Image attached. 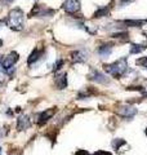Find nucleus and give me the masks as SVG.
<instances>
[{
  "label": "nucleus",
  "mask_w": 147,
  "mask_h": 155,
  "mask_svg": "<svg viewBox=\"0 0 147 155\" xmlns=\"http://www.w3.org/2000/svg\"><path fill=\"white\" fill-rule=\"evenodd\" d=\"M128 70V64H126V58H120V60L115 61L114 64L110 65H105V71L109 75H111L112 78H116L119 79Z\"/></svg>",
  "instance_id": "obj_1"
},
{
  "label": "nucleus",
  "mask_w": 147,
  "mask_h": 155,
  "mask_svg": "<svg viewBox=\"0 0 147 155\" xmlns=\"http://www.w3.org/2000/svg\"><path fill=\"white\" fill-rule=\"evenodd\" d=\"M8 26L13 28V30H22L23 27V12L21 11L19 8H16L13 9V11H11V13H9L8 16Z\"/></svg>",
  "instance_id": "obj_2"
},
{
  "label": "nucleus",
  "mask_w": 147,
  "mask_h": 155,
  "mask_svg": "<svg viewBox=\"0 0 147 155\" xmlns=\"http://www.w3.org/2000/svg\"><path fill=\"white\" fill-rule=\"evenodd\" d=\"M18 61V53L17 52H11L8 56H5L2 60V66H3V71L12 69L14 64Z\"/></svg>",
  "instance_id": "obj_3"
},
{
  "label": "nucleus",
  "mask_w": 147,
  "mask_h": 155,
  "mask_svg": "<svg viewBox=\"0 0 147 155\" xmlns=\"http://www.w3.org/2000/svg\"><path fill=\"white\" fill-rule=\"evenodd\" d=\"M54 13L53 9H49L44 5H40V4H36L34 9L31 11V16H38V17H44V16H52Z\"/></svg>",
  "instance_id": "obj_4"
},
{
  "label": "nucleus",
  "mask_w": 147,
  "mask_h": 155,
  "mask_svg": "<svg viewBox=\"0 0 147 155\" xmlns=\"http://www.w3.org/2000/svg\"><path fill=\"white\" fill-rule=\"evenodd\" d=\"M117 113H119L120 116L125 119H132L134 118V115L137 114V109L134 106H130V105H125V106H121V107L117 110Z\"/></svg>",
  "instance_id": "obj_5"
},
{
  "label": "nucleus",
  "mask_w": 147,
  "mask_h": 155,
  "mask_svg": "<svg viewBox=\"0 0 147 155\" xmlns=\"http://www.w3.org/2000/svg\"><path fill=\"white\" fill-rule=\"evenodd\" d=\"M62 8L65 9L67 13H76L80 11V2L79 0H66L63 3Z\"/></svg>",
  "instance_id": "obj_6"
},
{
  "label": "nucleus",
  "mask_w": 147,
  "mask_h": 155,
  "mask_svg": "<svg viewBox=\"0 0 147 155\" xmlns=\"http://www.w3.org/2000/svg\"><path fill=\"white\" fill-rule=\"evenodd\" d=\"M89 79L96 81V83H100V84H107L109 83L107 76L103 75L101 71H98V70H92V72L89 74Z\"/></svg>",
  "instance_id": "obj_7"
},
{
  "label": "nucleus",
  "mask_w": 147,
  "mask_h": 155,
  "mask_svg": "<svg viewBox=\"0 0 147 155\" xmlns=\"http://www.w3.org/2000/svg\"><path fill=\"white\" fill-rule=\"evenodd\" d=\"M54 113H56L54 109H48L45 111H43V113H40V115H39V119H38V124L43 125L44 123H47L48 120L51 119L53 115H54Z\"/></svg>",
  "instance_id": "obj_8"
},
{
  "label": "nucleus",
  "mask_w": 147,
  "mask_h": 155,
  "mask_svg": "<svg viewBox=\"0 0 147 155\" xmlns=\"http://www.w3.org/2000/svg\"><path fill=\"white\" fill-rule=\"evenodd\" d=\"M56 85L58 89H65L67 87V74L62 72V74L56 76Z\"/></svg>",
  "instance_id": "obj_9"
},
{
  "label": "nucleus",
  "mask_w": 147,
  "mask_h": 155,
  "mask_svg": "<svg viewBox=\"0 0 147 155\" xmlns=\"http://www.w3.org/2000/svg\"><path fill=\"white\" fill-rule=\"evenodd\" d=\"M30 119L27 118V116H21V118L18 119V122H17V129L18 130H23V129H27V128H30Z\"/></svg>",
  "instance_id": "obj_10"
},
{
  "label": "nucleus",
  "mask_w": 147,
  "mask_h": 155,
  "mask_svg": "<svg viewBox=\"0 0 147 155\" xmlns=\"http://www.w3.org/2000/svg\"><path fill=\"white\" fill-rule=\"evenodd\" d=\"M43 49H35L34 51L30 57H28V60H27V64L28 65H32V64H35V62H38L39 60H40V57L43 56Z\"/></svg>",
  "instance_id": "obj_11"
},
{
  "label": "nucleus",
  "mask_w": 147,
  "mask_h": 155,
  "mask_svg": "<svg viewBox=\"0 0 147 155\" xmlns=\"http://www.w3.org/2000/svg\"><path fill=\"white\" fill-rule=\"evenodd\" d=\"M71 60L74 62H84L87 60V53L84 51H76L72 52L71 54Z\"/></svg>",
  "instance_id": "obj_12"
},
{
  "label": "nucleus",
  "mask_w": 147,
  "mask_h": 155,
  "mask_svg": "<svg viewBox=\"0 0 147 155\" xmlns=\"http://www.w3.org/2000/svg\"><path fill=\"white\" fill-rule=\"evenodd\" d=\"M111 52H112V45L111 44H103V45H101L100 48H98V53H100V56L101 57H109L111 54Z\"/></svg>",
  "instance_id": "obj_13"
},
{
  "label": "nucleus",
  "mask_w": 147,
  "mask_h": 155,
  "mask_svg": "<svg viewBox=\"0 0 147 155\" xmlns=\"http://www.w3.org/2000/svg\"><path fill=\"white\" fill-rule=\"evenodd\" d=\"M146 45L145 44H132L130 45V53L132 54H137V53H141L146 49Z\"/></svg>",
  "instance_id": "obj_14"
},
{
  "label": "nucleus",
  "mask_w": 147,
  "mask_h": 155,
  "mask_svg": "<svg viewBox=\"0 0 147 155\" xmlns=\"http://www.w3.org/2000/svg\"><path fill=\"white\" fill-rule=\"evenodd\" d=\"M110 13V7H103V8H100L98 11L94 13V17L96 18H100V17H106L109 16Z\"/></svg>",
  "instance_id": "obj_15"
},
{
  "label": "nucleus",
  "mask_w": 147,
  "mask_h": 155,
  "mask_svg": "<svg viewBox=\"0 0 147 155\" xmlns=\"http://www.w3.org/2000/svg\"><path fill=\"white\" fill-rule=\"evenodd\" d=\"M124 23H125V25H128V26H133V27H139V26H142V25H143V21H139V19H138V21H134V19H133V21H132V19H128V21H124Z\"/></svg>",
  "instance_id": "obj_16"
},
{
  "label": "nucleus",
  "mask_w": 147,
  "mask_h": 155,
  "mask_svg": "<svg viewBox=\"0 0 147 155\" xmlns=\"http://www.w3.org/2000/svg\"><path fill=\"white\" fill-rule=\"evenodd\" d=\"M122 145H125V141L121 138H115L114 141H112V147H114L115 150H119Z\"/></svg>",
  "instance_id": "obj_17"
},
{
  "label": "nucleus",
  "mask_w": 147,
  "mask_h": 155,
  "mask_svg": "<svg viewBox=\"0 0 147 155\" xmlns=\"http://www.w3.org/2000/svg\"><path fill=\"white\" fill-rule=\"evenodd\" d=\"M137 65L147 69V57H142V58H139V60H137Z\"/></svg>",
  "instance_id": "obj_18"
},
{
  "label": "nucleus",
  "mask_w": 147,
  "mask_h": 155,
  "mask_svg": "<svg viewBox=\"0 0 147 155\" xmlns=\"http://www.w3.org/2000/svg\"><path fill=\"white\" fill-rule=\"evenodd\" d=\"M62 65H63V61H62V60L57 61V64H54V69H53V70H54V71H58V70H60L61 67H62Z\"/></svg>",
  "instance_id": "obj_19"
},
{
  "label": "nucleus",
  "mask_w": 147,
  "mask_h": 155,
  "mask_svg": "<svg viewBox=\"0 0 147 155\" xmlns=\"http://www.w3.org/2000/svg\"><path fill=\"white\" fill-rule=\"evenodd\" d=\"M93 155H112L110 151H105V150H98V151H96Z\"/></svg>",
  "instance_id": "obj_20"
},
{
  "label": "nucleus",
  "mask_w": 147,
  "mask_h": 155,
  "mask_svg": "<svg viewBox=\"0 0 147 155\" xmlns=\"http://www.w3.org/2000/svg\"><path fill=\"white\" fill-rule=\"evenodd\" d=\"M75 155H90V154L88 153L87 150H77V151L75 153Z\"/></svg>",
  "instance_id": "obj_21"
},
{
  "label": "nucleus",
  "mask_w": 147,
  "mask_h": 155,
  "mask_svg": "<svg viewBox=\"0 0 147 155\" xmlns=\"http://www.w3.org/2000/svg\"><path fill=\"white\" fill-rule=\"evenodd\" d=\"M130 2H132V0H120V5L124 7V5H126V4H129Z\"/></svg>",
  "instance_id": "obj_22"
},
{
  "label": "nucleus",
  "mask_w": 147,
  "mask_h": 155,
  "mask_svg": "<svg viewBox=\"0 0 147 155\" xmlns=\"http://www.w3.org/2000/svg\"><path fill=\"white\" fill-rule=\"evenodd\" d=\"M2 2L4 4H11V3H13V0H2Z\"/></svg>",
  "instance_id": "obj_23"
},
{
  "label": "nucleus",
  "mask_w": 147,
  "mask_h": 155,
  "mask_svg": "<svg viewBox=\"0 0 147 155\" xmlns=\"http://www.w3.org/2000/svg\"><path fill=\"white\" fill-rule=\"evenodd\" d=\"M9 155H19V154H18V153H11Z\"/></svg>",
  "instance_id": "obj_24"
},
{
  "label": "nucleus",
  "mask_w": 147,
  "mask_h": 155,
  "mask_svg": "<svg viewBox=\"0 0 147 155\" xmlns=\"http://www.w3.org/2000/svg\"><path fill=\"white\" fill-rule=\"evenodd\" d=\"M2 45H3V41H2V40H0V47H2Z\"/></svg>",
  "instance_id": "obj_25"
},
{
  "label": "nucleus",
  "mask_w": 147,
  "mask_h": 155,
  "mask_svg": "<svg viewBox=\"0 0 147 155\" xmlns=\"http://www.w3.org/2000/svg\"><path fill=\"white\" fill-rule=\"evenodd\" d=\"M146 134H147V128H146Z\"/></svg>",
  "instance_id": "obj_26"
}]
</instances>
